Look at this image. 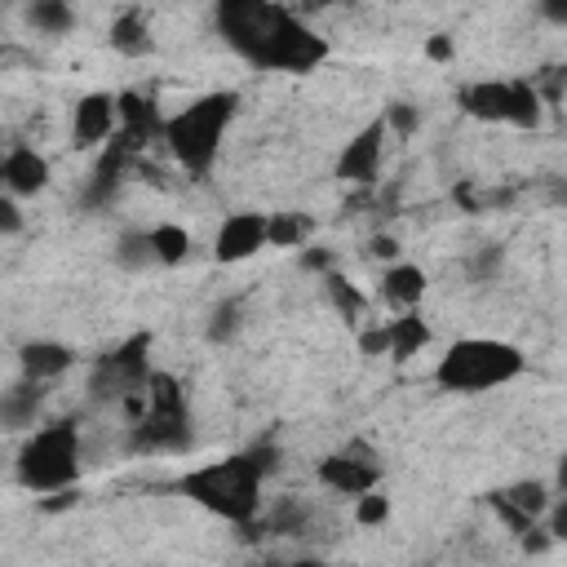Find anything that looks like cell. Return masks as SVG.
<instances>
[{"mask_svg":"<svg viewBox=\"0 0 567 567\" xmlns=\"http://www.w3.org/2000/svg\"><path fill=\"white\" fill-rule=\"evenodd\" d=\"M266 248V213H230L213 239V257L221 266H235V261H248L252 252Z\"/></svg>","mask_w":567,"mask_h":567,"instance_id":"obj_9","label":"cell"},{"mask_svg":"<svg viewBox=\"0 0 567 567\" xmlns=\"http://www.w3.org/2000/svg\"><path fill=\"white\" fill-rule=\"evenodd\" d=\"M301 266L328 275V270H332V252H328V248H306V252H301Z\"/></svg>","mask_w":567,"mask_h":567,"instance_id":"obj_32","label":"cell"},{"mask_svg":"<svg viewBox=\"0 0 567 567\" xmlns=\"http://www.w3.org/2000/svg\"><path fill=\"white\" fill-rule=\"evenodd\" d=\"M71 501H75V496H71V492H58V496H53V501H44V509H66V505H71Z\"/></svg>","mask_w":567,"mask_h":567,"instance_id":"obj_36","label":"cell"},{"mask_svg":"<svg viewBox=\"0 0 567 567\" xmlns=\"http://www.w3.org/2000/svg\"><path fill=\"white\" fill-rule=\"evenodd\" d=\"M217 31L239 58L266 71H310L328 58L323 35H315L292 9L266 0H221Z\"/></svg>","mask_w":567,"mask_h":567,"instance_id":"obj_1","label":"cell"},{"mask_svg":"<svg viewBox=\"0 0 567 567\" xmlns=\"http://www.w3.org/2000/svg\"><path fill=\"white\" fill-rule=\"evenodd\" d=\"M461 111L474 115V120H487V124H505L509 120V80H478V84H465L456 93Z\"/></svg>","mask_w":567,"mask_h":567,"instance_id":"obj_13","label":"cell"},{"mask_svg":"<svg viewBox=\"0 0 567 567\" xmlns=\"http://www.w3.org/2000/svg\"><path fill=\"white\" fill-rule=\"evenodd\" d=\"M323 292H328V301L337 306V315H341L350 328H363L368 301H363V292H359L341 270H328V275H323Z\"/></svg>","mask_w":567,"mask_h":567,"instance_id":"obj_19","label":"cell"},{"mask_svg":"<svg viewBox=\"0 0 567 567\" xmlns=\"http://www.w3.org/2000/svg\"><path fill=\"white\" fill-rule=\"evenodd\" d=\"M385 337H390V350H385L390 359H412L430 341V328L416 310H403L399 319H385Z\"/></svg>","mask_w":567,"mask_h":567,"instance_id":"obj_18","label":"cell"},{"mask_svg":"<svg viewBox=\"0 0 567 567\" xmlns=\"http://www.w3.org/2000/svg\"><path fill=\"white\" fill-rule=\"evenodd\" d=\"M235 106H239V97H235L230 89L204 93V97H195L186 111H177L173 120H164V137H159V142H168L173 159H177L186 173L199 177V173L213 168V155H217L221 137H226V124L235 120Z\"/></svg>","mask_w":567,"mask_h":567,"instance_id":"obj_3","label":"cell"},{"mask_svg":"<svg viewBox=\"0 0 567 567\" xmlns=\"http://www.w3.org/2000/svg\"><path fill=\"white\" fill-rule=\"evenodd\" d=\"M425 53H430L434 62H447V58H452V40H447V35H434V40L425 44Z\"/></svg>","mask_w":567,"mask_h":567,"instance_id":"obj_35","label":"cell"},{"mask_svg":"<svg viewBox=\"0 0 567 567\" xmlns=\"http://www.w3.org/2000/svg\"><path fill=\"white\" fill-rule=\"evenodd\" d=\"M319 483L341 492V496H363V492H377L381 465H363V461H354L346 452H332V456L319 461Z\"/></svg>","mask_w":567,"mask_h":567,"instance_id":"obj_11","label":"cell"},{"mask_svg":"<svg viewBox=\"0 0 567 567\" xmlns=\"http://www.w3.org/2000/svg\"><path fill=\"white\" fill-rule=\"evenodd\" d=\"M190 443V412L182 381L168 372L146 377V412L128 425V452H182Z\"/></svg>","mask_w":567,"mask_h":567,"instance_id":"obj_5","label":"cell"},{"mask_svg":"<svg viewBox=\"0 0 567 567\" xmlns=\"http://www.w3.org/2000/svg\"><path fill=\"white\" fill-rule=\"evenodd\" d=\"M514 128H536L540 124V89L532 80H509V120Z\"/></svg>","mask_w":567,"mask_h":567,"instance_id":"obj_21","label":"cell"},{"mask_svg":"<svg viewBox=\"0 0 567 567\" xmlns=\"http://www.w3.org/2000/svg\"><path fill=\"white\" fill-rule=\"evenodd\" d=\"M368 252H372V257H381V261H394V257H399V239H394V235H377Z\"/></svg>","mask_w":567,"mask_h":567,"instance_id":"obj_34","label":"cell"},{"mask_svg":"<svg viewBox=\"0 0 567 567\" xmlns=\"http://www.w3.org/2000/svg\"><path fill=\"white\" fill-rule=\"evenodd\" d=\"M27 18H31V27H40V31H49V35H62V31L75 27V13H71L62 0H35V4L27 9Z\"/></svg>","mask_w":567,"mask_h":567,"instance_id":"obj_26","label":"cell"},{"mask_svg":"<svg viewBox=\"0 0 567 567\" xmlns=\"http://www.w3.org/2000/svg\"><path fill=\"white\" fill-rule=\"evenodd\" d=\"M288 567H323L319 558H297V563H288Z\"/></svg>","mask_w":567,"mask_h":567,"instance_id":"obj_37","label":"cell"},{"mask_svg":"<svg viewBox=\"0 0 567 567\" xmlns=\"http://www.w3.org/2000/svg\"><path fill=\"white\" fill-rule=\"evenodd\" d=\"M381 297H385L390 306L412 310V306L425 297V270L412 266V261H390V270L381 275Z\"/></svg>","mask_w":567,"mask_h":567,"instance_id":"obj_15","label":"cell"},{"mask_svg":"<svg viewBox=\"0 0 567 567\" xmlns=\"http://www.w3.org/2000/svg\"><path fill=\"white\" fill-rule=\"evenodd\" d=\"M106 44H111L115 53H124V58H142V53H151V27H146V18H142L137 9H124V13L111 22Z\"/></svg>","mask_w":567,"mask_h":567,"instance_id":"obj_17","label":"cell"},{"mask_svg":"<svg viewBox=\"0 0 567 567\" xmlns=\"http://www.w3.org/2000/svg\"><path fill=\"white\" fill-rule=\"evenodd\" d=\"M151 248H155V266H177L186 261L190 252V235L177 226V221H164V226H151Z\"/></svg>","mask_w":567,"mask_h":567,"instance_id":"obj_22","label":"cell"},{"mask_svg":"<svg viewBox=\"0 0 567 567\" xmlns=\"http://www.w3.org/2000/svg\"><path fill=\"white\" fill-rule=\"evenodd\" d=\"M248 323V301L244 297H221L213 310H208V341L226 346L239 337V328Z\"/></svg>","mask_w":567,"mask_h":567,"instance_id":"obj_20","label":"cell"},{"mask_svg":"<svg viewBox=\"0 0 567 567\" xmlns=\"http://www.w3.org/2000/svg\"><path fill=\"white\" fill-rule=\"evenodd\" d=\"M279 465V447L270 439L261 443H248L244 452L226 456V461H213V465H199V470H186L177 478V492L204 509H213L217 518L226 523H252L257 518V505H261V478Z\"/></svg>","mask_w":567,"mask_h":567,"instance_id":"obj_2","label":"cell"},{"mask_svg":"<svg viewBox=\"0 0 567 567\" xmlns=\"http://www.w3.org/2000/svg\"><path fill=\"white\" fill-rule=\"evenodd\" d=\"M381 142H385V120L377 115L368 128H359L341 155H337V177L341 182H354V186H368L377 182V168H381Z\"/></svg>","mask_w":567,"mask_h":567,"instance_id":"obj_8","label":"cell"},{"mask_svg":"<svg viewBox=\"0 0 567 567\" xmlns=\"http://www.w3.org/2000/svg\"><path fill=\"white\" fill-rule=\"evenodd\" d=\"M71 137L75 146H97L115 137V93H84L71 111Z\"/></svg>","mask_w":567,"mask_h":567,"instance_id":"obj_10","label":"cell"},{"mask_svg":"<svg viewBox=\"0 0 567 567\" xmlns=\"http://www.w3.org/2000/svg\"><path fill=\"white\" fill-rule=\"evenodd\" d=\"M301 527H306V509L297 501H284L270 518V532H279V536H301Z\"/></svg>","mask_w":567,"mask_h":567,"instance_id":"obj_28","label":"cell"},{"mask_svg":"<svg viewBox=\"0 0 567 567\" xmlns=\"http://www.w3.org/2000/svg\"><path fill=\"white\" fill-rule=\"evenodd\" d=\"M80 478V430L53 421L35 430L18 452V483L27 492H66Z\"/></svg>","mask_w":567,"mask_h":567,"instance_id":"obj_6","label":"cell"},{"mask_svg":"<svg viewBox=\"0 0 567 567\" xmlns=\"http://www.w3.org/2000/svg\"><path fill=\"white\" fill-rule=\"evenodd\" d=\"M310 235V217L306 213H275L266 217V248H297Z\"/></svg>","mask_w":567,"mask_h":567,"instance_id":"obj_23","label":"cell"},{"mask_svg":"<svg viewBox=\"0 0 567 567\" xmlns=\"http://www.w3.org/2000/svg\"><path fill=\"white\" fill-rule=\"evenodd\" d=\"M49 186V159L31 146H13L0 159V190L4 195H35Z\"/></svg>","mask_w":567,"mask_h":567,"instance_id":"obj_12","label":"cell"},{"mask_svg":"<svg viewBox=\"0 0 567 567\" xmlns=\"http://www.w3.org/2000/svg\"><path fill=\"white\" fill-rule=\"evenodd\" d=\"M18 363H22V377L40 385V381L62 377V372L75 363V354H71V346H62V341H27V346L18 350Z\"/></svg>","mask_w":567,"mask_h":567,"instance_id":"obj_14","label":"cell"},{"mask_svg":"<svg viewBox=\"0 0 567 567\" xmlns=\"http://www.w3.org/2000/svg\"><path fill=\"white\" fill-rule=\"evenodd\" d=\"M523 368H527V359L518 346L496 341V337H461L439 359L434 381L443 390H456V394H483V390L514 381Z\"/></svg>","mask_w":567,"mask_h":567,"instance_id":"obj_4","label":"cell"},{"mask_svg":"<svg viewBox=\"0 0 567 567\" xmlns=\"http://www.w3.org/2000/svg\"><path fill=\"white\" fill-rule=\"evenodd\" d=\"M501 496H505V501H509L527 523H536V518L549 509V501H554V496H549V487H545V483H536V478H532V483H514V487H505Z\"/></svg>","mask_w":567,"mask_h":567,"instance_id":"obj_24","label":"cell"},{"mask_svg":"<svg viewBox=\"0 0 567 567\" xmlns=\"http://www.w3.org/2000/svg\"><path fill=\"white\" fill-rule=\"evenodd\" d=\"M151 332H133L124 346H115L111 354H102L93 363V377H89V390L93 399H106V403H120L137 390H146V377H151Z\"/></svg>","mask_w":567,"mask_h":567,"instance_id":"obj_7","label":"cell"},{"mask_svg":"<svg viewBox=\"0 0 567 567\" xmlns=\"http://www.w3.org/2000/svg\"><path fill=\"white\" fill-rule=\"evenodd\" d=\"M381 120H385V128H394V133H403V137L416 128V111H412V102H390V111H385Z\"/></svg>","mask_w":567,"mask_h":567,"instance_id":"obj_29","label":"cell"},{"mask_svg":"<svg viewBox=\"0 0 567 567\" xmlns=\"http://www.w3.org/2000/svg\"><path fill=\"white\" fill-rule=\"evenodd\" d=\"M354 518H359L363 527H377V523H385V518H390V496H377V492H363V496H354Z\"/></svg>","mask_w":567,"mask_h":567,"instance_id":"obj_27","label":"cell"},{"mask_svg":"<svg viewBox=\"0 0 567 567\" xmlns=\"http://www.w3.org/2000/svg\"><path fill=\"white\" fill-rule=\"evenodd\" d=\"M549 545H554V540H549L545 527H527V532H523V549H527V554H545Z\"/></svg>","mask_w":567,"mask_h":567,"instance_id":"obj_33","label":"cell"},{"mask_svg":"<svg viewBox=\"0 0 567 567\" xmlns=\"http://www.w3.org/2000/svg\"><path fill=\"white\" fill-rule=\"evenodd\" d=\"M18 230H22V208L13 195L0 190V235H18Z\"/></svg>","mask_w":567,"mask_h":567,"instance_id":"obj_30","label":"cell"},{"mask_svg":"<svg viewBox=\"0 0 567 567\" xmlns=\"http://www.w3.org/2000/svg\"><path fill=\"white\" fill-rule=\"evenodd\" d=\"M115 261H120L124 270H146V266H155L151 235H146V230H124V235L115 239Z\"/></svg>","mask_w":567,"mask_h":567,"instance_id":"obj_25","label":"cell"},{"mask_svg":"<svg viewBox=\"0 0 567 567\" xmlns=\"http://www.w3.org/2000/svg\"><path fill=\"white\" fill-rule=\"evenodd\" d=\"M359 350H363V354H385V350H390L385 323H381V328H359Z\"/></svg>","mask_w":567,"mask_h":567,"instance_id":"obj_31","label":"cell"},{"mask_svg":"<svg viewBox=\"0 0 567 567\" xmlns=\"http://www.w3.org/2000/svg\"><path fill=\"white\" fill-rule=\"evenodd\" d=\"M40 385L35 381H18V385H9L4 394H0V425L4 430H22V425H31L35 421V412H40Z\"/></svg>","mask_w":567,"mask_h":567,"instance_id":"obj_16","label":"cell"}]
</instances>
